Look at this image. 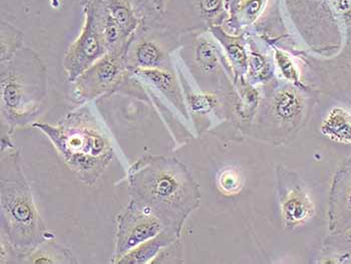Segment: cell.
Masks as SVG:
<instances>
[{
	"instance_id": "7402d4cb",
	"label": "cell",
	"mask_w": 351,
	"mask_h": 264,
	"mask_svg": "<svg viewBox=\"0 0 351 264\" xmlns=\"http://www.w3.org/2000/svg\"><path fill=\"white\" fill-rule=\"evenodd\" d=\"M218 187L224 194H237L242 188L240 172L233 168L223 169L218 174Z\"/></svg>"
},
{
	"instance_id": "44dd1931",
	"label": "cell",
	"mask_w": 351,
	"mask_h": 264,
	"mask_svg": "<svg viewBox=\"0 0 351 264\" xmlns=\"http://www.w3.org/2000/svg\"><path fill=\"white\" fill-rule=\"evenodd\" d=\"M199 12L208 27H222L228 19L226 0H197Z\"/></svg>"
},
{
	"instance_id": "484cf974",
	"label": "cell",
	"mask_w": 351,
	"mask_h": 264,
	"mask_svg": "<svg viewBox=\"0 0 351 264\" xmlns=\"http://www.w3.org/2000/svg\"><path fill=\"white\" fill-rule=\"evenodd\" d=\"M51 1V5L53 8H58L60 5V0H49Z\"/></svg>"
},
{
	"instance_id": "8992f818",
	"label": "cell",
	"mask_w": 351,
	"mask_h": 264,
	"mask_svg": "<svg viewBox=\"0 0 351 264\" xmlns=\"http://www.w3.org/2000/svg\"><path fill=\"white\" fill-rule=\"evenodd\" d=\"M84 23L79 38L69 47L64 58V69L71 83L108 53L104 36L103 0H82Z\"/></svg>"
},
{
	"instance_id": "52a82bcc",
	"label": "cell",
	"mask_w": 351,
	"mask_h": 264,
	"mask_svg": "<svg viewBox=\"0 0 351 264\" xmlns=\"http://www.w3.org/2000/svg\"><path fill=\"white\" fill-rule=\"evenodd\" d=\"M141 23L177 34L204 32L208 27L197 0H131Z\"/></svg>"
},
{
	"instance_id": "30bf717a",
	"label": "cell",
	"mask_w": 351,
	"mask_h": 264,
	"mask_svg": "<svg viewBox=\"0 0 351 264\" xmlns=\"http://www.w3.org/2000/svg\"><path fill=\"white\" fill-rule=\"evenodd\" d=\"M164 229L161 220L151 210L130 199L128 206L117 217L116 248L110 263H118L123 255Z\"/></svg>"
},
{
	"instance_id": "7a4b0ae2",
	"label": "cell",
	"mask_w": 351,
	"mask_h": 264,
	"mask_svg": "<svg viewBox=\"0 0 351 264\" xmlns=\"http://www.w3.org/2000/svg\"><path fill=\"white\" fill-rule=\"evenodd\" d=\"M79 180L94 186L114 158V147L105 125L90 103L68 112L56 125L34 123Z\"/></svg>"
},
{
	"instance_id": "e0dca14e",
	"label": "cell",
	"mask_w": 351,
	"mask_h": 264,
	"mask_svg": "<svg viewBox=\"0 0 351 264\" xmlns=\"http://www.w3.org/2000/svg\"><path fill=\"white\" fill-rule=\"evenodd\" d=\"M21 263H77L73 252L53 239L47 240L21 259Z\"/></svg>"
},
{
	"instance_id": "ffe728a7",
	"label": "cell",
	"mask_w": 351,
	"mask_h": 264,
	"mask_svg": "<svg viewBox=\"0 0 351 264\" xmlns=\"http://www.w3.org/2000/svg\"><path fill=\"white\" fill-rule=\"evenodd\" d=\"M325 250L337 259L335 263H351V227L331 233L325 241Z\"/></svg>"
},
{
	"instance_id": "4fadbf2b",
	"label": "cell",
	"mask_w": 351,
	"mask_h": 264,
	"mask_svg": "<svg viewBox=\"0 0 351 264\" xmlns=\"http://www.w3.org/2000/svg\"><path fill=\"white\" fill-rule=\"evenodd\" d=\"M314 206L311 197L295 181L283 186L281 194V212L288 226H298L311 217Z\"/></svg>"
},
{
	"instance_id": "9a60e30c",
	"label": "cell",
	"mask_w": 351,
	"mask_h": 264,
	"mask_svg": "<svg viewBox=\"0 0 351 264\" xmlns=\"http://www.w3.org/2000/svg\"><path fill=\"white\" fill-rule=\"evenodd\" d=\"M179 238L175 233L164 229L157 237L143 242L133 250L123 255L117 264L151 263L165 246L169 245Z\"/></svg>"
},
{
	"instance_id": "5bb4252c",
	"label": "cell",
	"mask_w": 351,
	"mask_h": 264,
	"mask_svg": "<svg viewBox=\"0 0 351 264\" xmlns=\"http://www.w3.org/2000/svg\"><path fill=\"white\" fill-rule=\"evenodd\" d=\"M209 32L224 49L225 55L229 58L232 68L236 73V77H242L246 73L248 68V56L245 49L243 34L233 36L225 32L222 27H211Z\"/></svg>"
},
{
	"instance_id": "277c9868",
	"label": "cell",
	"mask_w": 351,
	"mask_h": 264,
	"mask_svg": "<svg viewBox=\"0 0 351 264\" xmlns=\"http://www.w3.org/2000/svg\"><path fill=\"white\" fill-rule=\"evenodd\" d=\"M47 95V70L40 55L23 47L0 66L2 125L8 135L38 116Z\"/></svg>"
},
{
	"instance_id": "ac0fdd59",
	"label": "cell",
	"mask_w": 351,
	"mask_h": 264,
	"mask_svg": "<svg viewBox=\"0 0 351 264\" xmlns=\"http://www.w3.org/2000/svg\"><path fill=\"white\" fill-rule=\"evenodd\" d=\"M108 14L117 21L123 34L131 38L141 25L131 0H103Z\"/></svg>"
},
{
	"instance_id": "d6986e66",
	"label": "cell",
	"mask_w": 351,
	"mask_h": 264,
	"mask_svg": "<svg viewBox=\"0 0 351 264\" xmlns=\"http://www.w3.org/2000/svg\"><path fill=\"white\" fill-rule=\"evenodd\" d=\"M25 34L8 21H1L0 27V62L10 60L23 47Z\"/></svg>"
},
{
	"instance_id": "603a6c76",
	"label": "cell",
	"mask_w": 351,
	"mask_h": 264,
	"mask_svg": "<svg viewBox=\"0 0 351 264\" xmlns=\"http://www.w3.org/2000/svg\"><path fill=\"white\" fill-rule=\"evenodd\" d=\"M248 73L253 81L259 83L269 77V64L259 51H251L248 58Z\"/></svg>"
},
{
	"instance_id": "6da1fadb",
	"label": "cell",
	"mask_w": 351,
	"mask_h": 264,
	"mask_svg": "<svg viewBox=\"0 0 351 264\" xmlns=\"http://www.w3.org/2000/svg\"><path fill=\"white\" fill-rule=\"evenodd\" d=\"M127 179L130 199L181 237L184 223L200 204L198 185L187 167L173 157L145 155L130 167Z\"/></svg>"
},
{
	"instance_id": "cb8c5ba5",
	"label": "cell",
	"mask_w": 351,
	"mask_h": 264,
	"mask_svg": "<svg viewBox=\"0 0 351 264\" xmlns=\"http://www.w3.org/2000/svg\"><path fill=\"white\" fill-rule=\"evenodd\" d=\"M274 56L284 79L292 84L302 86L300 81H299L298 68H296L295 64H294L289 55L284 53L281 49H275Z\"/></svg>"
},
{
	"instance_id": "2e32d148",
	"label": "cell",
	"mask_w": 351,
	"mask_h": 264,
	"mask_svg": "<svg viewBox=\"0 0 351 264\" xmlns=\"http://www.w3.org/2000/svg\"><path fill=\"white\" fill-rule=\"evenodd\" d=\"M322 135L333 142L351 145V112L346 108L335 107L325 117Z\"/></svg>"
},
{
	"instance_id": "3957f363",
	"label": "cell",
	"mask_w": 351,
	"mask_h": 264,
	"mask_svg": "<svg viewBox=\"0 0 351 264\" xmlns=\"http://www.w3.org/2000/svg\"><path fill=\"white\" fill-rule=\"evenodd\" d=\"M0 225L3 237L17 252V263L47 240L53 239L34 203L14 148L1 151Z\"/></svg>"
},
{
	"instance_id": "5b68a950",
	"label": "cell",
	"mask_w": 351,
	"mask_h": 264,
	"mask_svg": "<svg viewBox=\"0 0 351 264\" xmlns=\"http://www.w3.org/2000/svg\"><path fill=\"white\" fill-rule=\"evenodd\" d=\"M180 55L200 82L202 92L232 97L231 86L225 75L228 68L226 56L209 30L183 34Z\"/></svg>"
},
{
	"instance_id": "9c48e42d",
	"label": "cell",
	"mask_w": 351,
	"mask_h": 264,
	"mask_svg": "<svg viewBox=\"0 0 351 264\" xmlns=\"http://www.w3.org/2000/svg\"><path fill=\"white\" fill-rule=\"evenodd\" d=\"M125 53L108 51L75 82L71 99L77 105L119 92L129 75Z\"/></svg>"
},
{
	"instance_id": "8fae6325",
	"label": "cell",
	"mask_w": 351,
	"mask_h": 264,
	"mask_svg": "<svg viewBox=\"0 0 351 264\" xmlns=\"http://www.w3.org/2000/svg\"><path fill=\"white\" fill-rule=\"evenodd\" d=\"M351 227V157L333 178L329 198V229L339 232Z\"/></svg>"
},
{
	"instance_id": "7c38bea8",
	"label": "cell",
	"mask_w": 351,
	"mask_h": 264,
	"mask_svg": "<svg viewBox=\"0 0 351 264\" xmlns=\"http://www.w3.org/2000/svg\"><path fill=\"white\" fill-rule=\"evenodd\" d=\"M302 86L285 84L275 88L269 99L270 114L284 124H292L302 119L306 109V99Z\"/></svg>"
},
{
	"instance_id": "ba28073f",
	"label": "cell",
	"mask_w": 351,
	"mask_h": 264,
	"mask_svg": "<svg viewBox=\"0 0 351 264\" xmlns=\"http://www.w3.org/2000/svg\"><path fill=\"white\" fill-rule=\"evenodd\" d=\"M181 45L182 34L141 23L128 47V69L173 68L172 53Z\"/></svg>"
},
{
	"instance_id": "d4e9b609",
	"label": "cell",
	"mask_w": 351,
	"mask_h": 264,
	"mask_svg": "<svg viewBox=\"0 0 351 264\" xmlns=\"http://www.w3.org/2000/svg\"><path fill=\"white\" fill-rule=\"evenodd\" d=\"M182 257H183V252H182V244L179 239L175 240L172 243L169 245L165 246L164 248L159 253L157 256L152 261V264L158 263H182Z\"/></svg>"
}]
</instances>
